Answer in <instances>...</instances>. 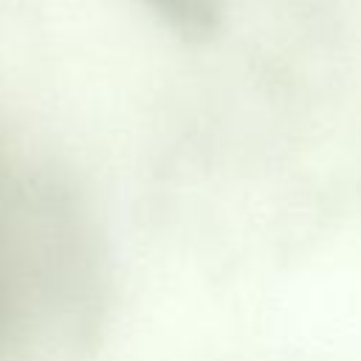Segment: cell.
<instances>
[{
	"mask_svg": "<svg viewBox=\"0 0 361 361\" xmlns=\"http://www.w3.org/2000/svg\"><path fill=\"white\" fill-rule=\"evenodd\" d=\"M152 8L183 37L203 39L220 25V0H149Z\"/></svg>",
	"mask_w": 361,
	"mask_h": 361,
	"instance_id": "cell-1",
	"label": "cell"
}]
</instances>
